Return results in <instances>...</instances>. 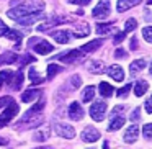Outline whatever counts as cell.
Segmentation results:
<instances>
[{
    "label": "cell",
    "instance_id": "1",
    "mask_svg": "<svg viewBox=\"0 0 152 149\" xmlns=\"http://www.w3.org/2000/svg\"><path fill=\"white\" fill-rule=\"evenodd\" d=\"M43 10H44V4L41 0H28V2H23L18 7L8 10V17L12 20H15L17 23L25 25V26H30L33 25L36 20L43 18Z\"/></svg>",
    "mask_w": 152,
    "mask_h": 149
},
{
    "label": "cell",
    "instance_id": "2",
    "mask_svg": "<svg viewBox=\"0 0 152 149\" xmlns=\"http://www.w3.org/2000/svg\"><path fill=\"white\" fill-rule=\"evenodd\" d=\"M18 110H20V106H18L15 102H12L10 105L4 110V113L0 115V128H2V126H5V125H8V123H10L12 120L17 116Z\"/></svg>",
    "mask_w": 152,
    "mask_h": 149
},
{
    "label": "cell",
    "instance_id": "3",
    "mask_svg": "<svg viewBox=\"0 0 152 149\" xmlns=\"http://www.w3.org/2000/svg\"><path fill=\"white\" fill-rule=\"evenodd\" d=\"M105 113H106V103L105 102H95L90 106V116L95 121H103Z\"/></svg>",
    "mask_w": 152,
    "mask_h": 149
},
{
    "label": "cell",
    "instance_id": "4",
    "mask_svg": "<svg viewBox=\"0 0 152 149\" xmlns=\"http://www.w3.org/2000/svg\"><path fill=\"white\" fill-rule=\"evenodd\" d=\"M54 131H56V134L66 139H72L75 136V129L70 125H64V123H54Z\"/></svg>",
    "mask_w": 152,
    "mask_h": 149
},
{
    "label": "cell",
    "instance_id": "5",
    "mask_svg": "<svg viewBox=\"0 0 152 149\" xmlns=\"http://www.w3.org/2000/svg\"><path fill=\"white\" fill-rule=\"evenodd\" d=\"M92 15L95 18H106L110 15V0H100L98 5L93 8Z\"/></svg>",
    "mask_w": 152,
    "mask_h": 149
},
{
    "label": "cell",
    "instance_id": "6",
    "mask_svg": "<svg viewBox=\"0 0 152 149\" xmlns=\"http://www.w3.org/2000/svg\"><path fill=\"white\" fill-rule=\"evenodd\" d=\"M83 53L80 49H72V51H67V53H62L56 57V59L62 61V62H75L77 59H82Z\"/></svg>",
    "mask_w": 152,
    "mask_h": 149
},
{
    "label": "cell",
    "instance_id": "7",
    "mask_svg": "<svg viewBox=\"0 0 152 149\" xmlns=\"http://www.w3.org/2000/svg\"><path fill=\"white\" fill-rule=\"evenodd\" d=\"M100 139V131L93 126H87L85 129L82 131V141L85 142H95Z\"/></svg>",
    "mask_w": 152,
    "mask_h": 149
},
{
    "label": "cell",
    "instance_id": "8",
    "mask_svg": "<svg viewBox=\"0 0 152 149\" xmlns=\"http://www.w3.org/2000/svg\"><path fill=\"white\" fill-rule=\"evenodd\" d=\"M83 115H85V112H83V108L80 106L79 102H72L69 105V116H70V120L80 121V120L83 118Z\"/></svg>",
    "mask_w": 152,
    "mask_h": 149
},
{
    "label": "cell",
    "instance_id": "9",
    "mask_svg": "<svg viewBox=\"0 0 152 149\" xmlns=\"http://www.w3.org/2000/svg\"><path fill=\"white\" fill-rule=\"evenodd\" d=\"M106 72H108V76L111 77L113 80H116V82H123V80H124V70H123V67L118 66V64L110 66L108 69H106Z\"/></svg>",
    "mask_w": 152,
    "mask_h": 149
},
{
    "label": "cell",
    "instance_id": "10",
    "mask_svg": "<svg viewBox=\"0 0 152 149\" xmlns=\"http://www.w3.org/2000/svg\"><path fill=\"white\" fill-rule=\"evenodd\" d=\"M33 49H34V53H38V54H49L54 51V46L51 43H48V41L38 40L36 43L33 44Z\"/></svg>",
    "mask_w": 152,
    "mask_h": 149
},
{
    "label": "cell",
    "instance_id": "11",
    "mask_svg": "<svg viewBox=\"0 0 152 149\" xmlns=\"http://www.w3.org/2000/svg\"><path fill=\"white\" fill-rule=\"evenodd\" d=\"M44 103H46V100H44V97L41 95V97H39V102H38L36 105L33 106V108H30L26 113H25V115H23V120H21V121H26V120L30 118V116H34L36 113L43 112V110H44Z\"/></svg>",
    "mask_w": 152,
    "mask_h": 149
},
{
    "label": "cell",
    "instance_id": "12",
    "mask_svg": "<svg viewBox=\"0 0 152 149\" xmlns=\"http://www.w3.org/2000/svg\"><path fill=\"white\" fill-rule=\"evenodd\" d=\"M137 138H139V126L137 125L129 126V128L126 129V133H124V141L129 142V144H132V142L137 141Z\"/></svg>",
    "mask_w": 152,
    "mask_h": 149
},
{
    "label": "cell",
    "instance_id": "13",
    "mask_svg": "<svg viewBox=\"0 0 152 149\" xmlns=\"http://www.w3.org/2000/svg\"><path fill=\"white\" fill-rule=\"evenodd\" d=\"M51 36L57 41L59 44H67L70 41V31L67 30H57V31H53Z\"/></svg>",
    "mask_w": 152,
    "mask_h": 149
},
{
    "label": "cell",
    "instance_id": "14",
    "mask_svg": "<svg viewBox=\"0 0 152 149\" xmlns=\"http://www.w3.org/2000/svg\"><path fill=\"white\" fill-rule=\"evenodd\" d=\"M43 95V92L41 90H38V89H28L26 92L21 95V100H23L25 103H30V102H33L34 98H38V97H41Z\"/></svg>",
    "mask_w": 152,
    "mask_h": 149
},
{
    "label": "cell",
    "instance_id": "15",
    "mask_svg": "<svg viewBox=\"0 0 152 149\" xmlns=\"http://www.w3.org/2000/svg\"><path fill=\"white\" fill-rule=\"evenodd\" d=\"M142 0H118V5H116V8H118V12H126L128 8L134 7V5H139Z\"/></svg>",
    "mask_w": 152,
    "mask_h": 149
},
{
    "label": "cell",
    "instance_id": "16",
    "mask_svg": "<svg viewBox=\"0 0 152 149\" xmlns=\"http://www.w3.org/2000/svg\"><path fill=\"white\" fill-rule=\"evenodd\" d=\"M124 121H126V120H124V116H121V115L113 116V118H111V121H110V125H108V129H110V131H116V129L123 128Z\"/></svg>",
    "mask_w": 152,
    "mask_h": 149
},
{
    "label": "cell",
    "instance_id": "17",
    "mask_svg": "<svg viewBox=\"0 0 152 149\" xmlns=\"http://www.w3.org/2000/svg\"><path fill=\"white\" fill-rule=\"evenodd\" d=\"M102 44H103V40H93V41H90V43L83 44V46L80 48V51H82V53H93V51H96Z\"/></svg>",
    "mask_w": 152,
    "mask_h": 149
},
{
    "label": "cell",
    "instance_id": "18",
    "mask_svg": "<svg viewBox=\"0 0 152 149\" xmlns=\"http://www.w3.org/2000/svg\"><path fill=\"white\" fill-rule=\"evenodd\" d=\"M21 84H23V74H21V72H13L12 80L8 82V85H10L13 90H20L21 89Z\"/></svg>",
    "mask_w": 152,
    "mask_h": 149
},
{
    "label": "cell",
    "instance_id": "19",
    "mask_svg": "<svg viewBox=\"0 0 152 149\" xmlns=\"http://www.w3.org/2000/svg\"><path fill=\"white\" fill-rule=\"evenodd\" d=\"M144 67H145V61L144 59H136V61H132L131 66H129V74H131V76H136V74L141 72Z\"/></svg>",
    "mask_w": 152,
    "mask_h": 149
},
{
    "label": "cell",
    "instance_id": "20",
    "mask_svg": "<svg viewBox=\"0 0 152 149\" xmlns=\"http://www.w3.org/2000/svg\"><path fill=\"white\" fill-rule=\"evenodd\" d=\"M88 70L92 74H102L105 72V62L103 61H92L88 64Z\"/></svg>",
    "mask_w": 152,
    "mask_h": 149
},
{
    "label": "cell",
    "instance_id": "21",
    "mask_svg": "<svg viewBox=\"0 0 152 149\" xmlns=\"http://www.w3.org/2000/svg\"><path fill=\"white\" fill-rule=\"evenodd\" d=\"M20 59V56L15 53H4L0 56V64H13Z\"/></svg>",
    "mask_w": 152,
    "mask_h": 149
},
{
    "label": "cell",
    "instance_id": "22",
    "mask_svg": "<svg viewBox=\"0 0 152 149\" xmlns=\"http://www.w3.org/2000/svg\"><path fill=\"white\" fill-rule=\"evenodd\" d=\"M147 89H149V84L145 82V80H137V82H136V85H134L136 97H142L145 92H147Z\"/></svg>",
    "mask_w": 152,
    "mask_h": 149
},
{
    "label": "cell",
    "instance_id": "23",
    "mask_svg": "<svg viewBox=\"0 0 152 149\" xmlns=\"http://www.w3.org/2000/svg\"><path fill=\"white\" fill-rule=\"evenodd\" d=\"M28 76H30V80H31V85H39V84L44 82V79L38 74V70L34 69V67H30V72H28Z\"/></svg>",
    "mask_w": 152,
    "mask_h": 149
},
{
    "label": "cell",
    "instance_id": "24",
    "mask_svg": "<svg viewBox=\"0 0 152 149\" xmlns=\"http://www.w3.org/2000/svg\"><path fill=\"white\" fill-rule=\"evenodd\" d=\"M98 89H100L102 97H106V98H108V97H111L113 93H115V89H113V87L110 85L108 82H102V84L98 85Z\"/></svg>",
    "mask_w": 152,
    "mask_h": 149
},
{
    "label": "cell",
    "instance_id": "25",
    "mask_svg": "<svg viewBox=\"0 0 152 149\" xmlns=\"http://www.w3.org/2000/svg\"><path fill=\"white\" fill-rule=\"evenodd\" d=\"M115 30V23H98L96 25V33L98 34H106Z\"/></svg>",
    "mask_w": 152,
    "mask_h": 149
},
{
    "label": "cell",
    "instance_id": "26",
    "mask_svg": "<svg viewBox=\"0 0 152 149\" xmlns=\"http://www.w3.org/2000/svg\"><path fill=\"white\" fill-rule=\"evenodd\" d=\"M88 33H90V26L87 23H80L79 26H77V30H75V36L77 38H85V36H88Z\"/></svg>",
    "mask_w": 152,
    "mask_h": 149
},
{
    "label": "cell",
    "instance_id": "27",
    "mask_svg": "<svg viewBox=\"0 0 152 149\" xmlns=\"http://www.w3.org/2000/svg\"><path fill=\"white\" fill-rule=\"evenodd\" d=\"M93 97H95V87H93V85L85 87L83 92H82V100H83V102H90Z\"/></svg>",
    "mask_w": 152,
    "mask_h": 149
},
{
    "label": "cell",
    "instance_id": "28",
    "mask_svg": "<svg viewBox=\"0 0 152 149\" xmlns=\"http://www.w3.org/2000/svg\"><path fill=\"white\" fill-rule=\"evenodd\" d=\"M61 70H62L61 66H57V64H49V66H48V80H51L56 74H59Z\"/></svg>",
    "mask_w": 152,
    "mask_h": 149
},
{
    "label": "cell",
    "instance_id": "29",
    "mask_svg": "<svg viewBox=\"0 0 152 149\" xmlns=\"http://www.w3.org/2000/svg\"><path fill=\"white\" fill-rule=\"evenodd\" d=\"M33 138H34V141H46V139L49 138V128L39 129V131H38Z\"/></svg>",
    "mask_w": 152,
    "mask_h": 149
},
{
    "label": "cell",
    "instance_id": "30",
    "mask_svg": "<svg viewBox=\"0 0 152 149\" xmlns=\"http://www.w3.org/2000/svg\"><path fill=\"white\" fill-rule=\"evenodd\" d=\"M136 28H137V21H136V18H129V20L124 23V33H129V31H134Z\"/></svg>",
    "mask_w": 152,
    "mask_h": 149
},
{
    "label": "cell",
    "instance_id": "31",
    "mask_svg": "<svg viewBox=\"0 0 152 149\" xmlns=\"http://www.w3.org/2000/svg\"><path fill=\"white\" fill-rule=\"evenodd\" d=\"M142 38H144L147 43H152V26L142 28Z\"/></svg>",
    "mask_w": 152,
    "mask_h": 149
},
{
    "label": "cell",
    "instance_id": "32",
    "mask_svg": "<svg viewBox=\"0 0 152 149\" xmlns=\"http://www.w3.org/2000/svg\"><path fill=\"white\" fill-rule=\"evenodd\" d=\"M142 134L145 139H152V123H147V125L142 126Z\"/></svg>",
    "mask_w": 152,
    "mask_h": 149
},
{
    "label": "cell",
    "instance_id": "33",
    "mask_svg": "<svg viewBox=\"0 0 152 149\" xmlns=\"http://www.w3.org/2000/svg\"><path fill=\"white\" fill-rule=\"evenodd\" d=\"M129 90H131V84H128V85H124L123 89H119L118 92H116V95H118L119 98H124V97H128Z\"/></svg>",
    "mask_w": 152,
    "mask_h": 149
},
{
    "label": "cell",
    "instance_id": "34",
    "mask_svg": "<svg viewBox=\"0 0 152 149\" xmlns=\"http://www.w3.org/2000/svg\"><path fill=\"white\" fill-rule=\"evenodd\" d=\"M139 113H141V108H139V106H136L134 110H132V113L131 115H129V120H131V121H139Z\"/></svg>",
    "mask_w": 152,
    "mask_h": 149
},
{
    "label": "cell",
    "instance_id": "35",
    "mask_svg": "<svg viewBox=\"0 0 152 149\" xmlns=\"http://www.w3.org/2000/svg\"><path fill=\"white\" fill-rule=\"evenodd\" d=\"M70 84H72V89H77V87H80V84H82V80H80V76H72L70 77Z\"/></svg>",
    "mask_w": 152,
    "mask_h": 149
},
{
    "label": "cell",
    "instance_id": "36",
    "mask_svg": "<svg viewBox=\"0 0 152 149\" xmlns=\"http://www.w3.org/2000/svg\"><path fill=\"white\" fill-rule=\"evenodd\" d=\"M12 102H13L12 97H2V98H0V108H7Z\"/></svg>",
    "mask_w": 152,
    "mask_h": 149
},
{
    "label": "cell",
    "instance_id": "37",
    "mask_svg": "<svg viewBox=\"0 0 152 149\" xmlns=\"http://www.w3.org/2000/svg\"><path fill=\"white\" fill-rule=\"evenodd\" d=\"M124 38H126V33H124V31H119V33L115 34V38H113V43H115V44H119L123 40H124Z\"/></svg>",
    "mask_w": 152,
    "mask_h": 149
},
{
    "label": "cell",
    "instance_id": "38",
    "mask_svg": "<svg viewBox=\"0 0 152 149\" xmlns=\"http://www.w3.org/2000/svg\"><path fill=\"white\" fill-rule=\"evenodd\" d=\"M8 31H10V28L7 26V25L4 23V21L0 20V36H5L7 38V34H8Z\"/></svg>",
    "mask_w": 152,
    "mask_h": 149
},
{
    "label": "cell",
    "instance_id": "39",
    "mask_svg": "<svg viewBox=\"0 0 152 149\" xmlns=\"http://www.w3.org/2000/svg\"><path fill=\"white\" fill-rule=\"evenodd\" d=\"M144 106H145V112H147V113H152V95L149 97L147 100H145Z\"/></svg>",
    "mask_w": 152,
    "mask_h": 149
},
{
    "label": "cell",
    "instance_id": "40",
    "mask_svg": "<svg viewBox=\"0 0 152 149\" xmlns=\"http://www.w3.org/2000/svg\"><path fill=\"white\" fill-rule=\"evenodd\" d=\"M34 57L33 56H25L23 57V61H21V66H26V64H30V62H34Z\"/></svg>",
    "mask_w": 152,
    "mask_h": 149
},
{
    "label": "cell",
    "instance_id": "41",
    "mask_svg": "<svg viewBox=\"0 0 152 149\" xmlns=\"http://www.w3.org/2000/svg\"><path fill=\"white\" fill-rule=\"evenodd\" d=\"M121 112H124V106H123V105H116L115 108H113L111 115H113V116H116L118 113H121Z\"/></svg>",
    "mask_w": 152,
    "mask_h": 149
},
{
    "label": "cell",
    "instance_id": "42",
    "mask_svg": "<svg viewBox=\"0 0 152 149\" xmlns=\"http://www.w3.org/2000/svg\"><path fill=\"white\" fill-rule=\"evenodd\" d=\"M72 4H77V5H82V7H85V5H88L92 0H70Z\"/></svg>",
    "mask_w": 152,
    "mask_h": 149
},
{
    "label": "cell",
    "instance_id": "43",
    "mask_svg": "<svg viewBox=\"0 0 152 149\" xmlns=\"http://www.w3.org/2000/svg\"><path fill=\"white\" fill-rule=\"evenodd\" d=\"M115 56H116V57H124V56H126V51H124V49H116Z\"/></svg>",
    "mask_w": 152,
    "mask_h": 149
},
{
    "label": "cell",
    "instance_id": "44",
    "mask_svg": "<svg viewBox=\"0 0 152 149\" xmlns=\"http://www.w3.org/2000/svg\"><path fill=\"white\" fill-rule=\"evenodd\" d=\"M131 49L132 51L137 49V40H136V38H131Z\"/></svg>",
    "mask_w": 152,
    "mask_h": 149
},
{
    "label": "cell",
    "instance_id": "45",
    "mask_svg": "<svg viewBox=\"0 0 152 149\" xmlns=\"http://www.w3.org/2000/svg\"><path fill=\"white\" fill-rule=\"evenodd\" d=\"M5 144H7V139H5V138H0V146H5Z\"/></svg>",
    "mask_w": 152,
    "mask_h": 149
},
{
    "label": "cell",
    "instance_id": "46",
    "mask_svg": "<svg viewBox=\"0 0 152 149\" xmlns=\"http://www.w3.org/2000/svg\"><path fill=\"white\" fill-rule=\"evenodd\" d=\"M103 149H110V144H108V141H105V142H103Z\"/></svg>",
    "mask_w": 152,
    "mask_h": 149
},
{
    "label": "cell",
    "instance_id": "47",
    "mask_svg": "<svg viewBox=\"0 0 152 149\" xmlns=\"http://www.w3.org/2000/svg\"><path fill=\"white\" fill-rule=\"evenodd\" d=\"M36 149H53V148H49V146H41V148H36Z\"/></svg>",
    "mask_w": 152,
    "mask_h": 149
},
{
    "label": "cell",
    "instance_id": "48",
    "mask_svg": "<svg viewBox=\"0 0 152 149\" xmlns=\"http://www.w3.org/2000/svg\"><path fill=\"white\" fill-rule=\"evenodd\" d=\"M149 72H151V76H152V62H151V67H149Z\"/></svg>",
    "mask_w": 152,
    "mask_h": 149
},
{
    "label": "cell",
    "instance_id": "49",
    "mask_svg": "<svg viewBox=\"0 0 152 149\" xmlns=\"http://www.w3.org/2000/svg\"><path fill=\"white\" fill-rule=\"evenodd\" d=\"M2 85H4V80L0 79V89H2Z\"/></svg>",
    "mask_w": 152,
    "mask_h": 149
},
{
    "label": "cell",
    "instance_id": "50",
    "mask_svg": "<svg viewBox=\"0 0 152 149\" xmlns=\"http://www.w3.org/2000/svg\"><path fill=\"white\" fill-rule=\"evenodd\" d=\"M147 4H149V5H152V0H147Z\"/></svg>",
    "mask_w": 152,
    "mask_h": 149
}]
</instances>
